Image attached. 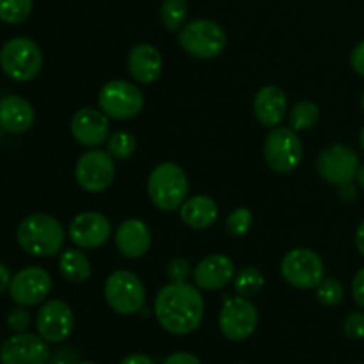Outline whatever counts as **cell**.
Listing matches in <instances>:
<instances>
[{
	"label": "cell",
	"mask_w": 364,
	"mask_h": 364,
	"mask_svg": "<svg viewBox=\"0 0 364 364\" xmlns=\"http://www.w3.org/2000/svg\"><path fill=\"white\" fill-rule=\"evenodd\" d=\"M205 299L196 284L169 283L156 294L155 318L164 331L174 336L191 334L201 326Z\"/></svg>",
	"instance_id": "1"
},
{
	"label": "cell",
	"mask_w": 364,
	"mask_h": 364,
	"mask_svg": "<svg viewBox=\"0 0 364 364\" xmlns=\"http://www.w3.org/2000/svg\"><path fill=\"white\" fill-rule=\"evenodd\" d=\"M16 240L27 255L36 258H50L63 251L66 230L53 215L32 213L18 226Z\"/></svg>",
	"instance_id": "2"
},
{
	"label": "cell",
	"mask_w": 364,
	"mask_h": 364,
	"mask_svg": "<svg viewBox=\"0 0 364 364\" xmlns=\"http://www.w3.org/2000/svg\"><path fill=\"white\" fill-rule=\"evenodd\" d=\"M148 196L162 212L180 210L188 196V178L183 167L174 162H162L148 178Z\"/></svg>",
	"instance_id": "3"
},
{
	"label": "cell",
	"mask_w": 364,
	"mask_h": 364,
	"mask_svg": "<svg viewBox=\"0 0 364 364\" xmlns=\"http://www.w3.org/2000/svg\"><path fill=\"white\" fill-rule=\"evenodd\" d=\"M0 68L14 82L34 80L43 68L41 48L25 36L9 39L0 50Z\"/></svg>",
	"instance_id": "4"
},
{
	"label": "cell",
	"mask_w": 364,
	"mask_h": 364,
	"mask_svg": "<svg viewBox=\"0 0 364 364\" xmlns=\"http://www.w3.org/2000/svg\"><path fill=\"white\" fill-rule=\"evenodd\" d=\"M178 43L191 57L210 60L224 52L228 45V36L217 21L201 18V20L183 25L178 34Z\"/></svg>",
	"instance_id": "5"
},
{
	"label": "cell",
	"mask_w": 364,
	"mask_h": 364,
	"mask_svg": "<svg viewBox=\"0 0 364 364\" xmlns=\"http://www.w3.org/2000/svg\"><path fill=\"white\" fill-rule=\"evenodd\" d=\"M103 297L117 315H135L144 308L146 288L137 274L130 270H116L107 277Z\"/></svg>",
	"instance_id": "6"
},
{
	"label": "cell",
	"mask_w": 364,
	"mask_h": 364,
	"mask_svg": "<svg viewBox=\"0 0 364 364\" xmlns=\"http://www.w3.org/2000/svg\"><path fill=\"white\" fill-rule=\"evenodd\" d=\"M263 156L274 173L288 174L301 166L304 146L294 128L276 127L265 137Z\"/></svg>",
	"instance_id": "7"
},
{
	"label": "cell",
	"mask_w": 364,
	"mask_h": 364,
	"mask_svg": "<svg viewBox=\"0 0 364 364\" xmlns=\"http://www.w3.org/2000/svg\"><path fill=\"white\" fill-rule=\"evenodd\" d=\"M98 107L109 119L127 121L139 116L144 107V95L127 80H109L98 92Z\"/></svg>",
	"instance_id": "8"
},
{
	"label": "cell",
	"mask_w": 364,
	"mask_h": 364,
	"mask_svg": "<svg viewBox=\"0 0 364 364\" xmlns=\"http://www.w3.org/2000/svg\"><path fill=\"white\" fill-rule=\"evenodd\" d=\"M281 276L297 290H311L326 277V267L315 251L297 247L288 251L281 259Z\"/></svg>",
	"instance_id": "9"
},
{
	"label": "cell",
	"mask_w": 364,
	"mask_h": 364,
	"mask_svg": "<svg viewBox=\"0 0 364 364\" xmlns=\"http://www.w3.org/2000/svg\"><path fill=\"white\" fill-rule=\"evenodd\" d=\"M258 327V309L249 299H226L219 313V329L230 341H245Z\"/></svg>",
	"instance_id": "10"
},
{
	"label": "cell",
	"mask_w": 364,
	"mask_h": 364,
	"mask_svg": "<svg viewBox=\"0 0 364 364\" xmlns=\"http://www.w3.org/2000/svg\"><path fill=\"white\" fill-rule=\"evenodd\" d=\"M114 176H116V166L109 151L91 149L75 164V180L78 187L91 194L107 191L112 185Z\"/></svg>",
	"instance_id": "11"
},
{
	"label": "cell",
	"mask_w": 364,
	"mask_h": 364,
	"mask_svg": "<svg viewBox=\"0 0 364 364\" xmlns=\"http://www.w3.org/2000/svg\"><path fill=\"white\" fill-rule=\"evenodd\" d=\"M361 167L358 153L345 144H333L323 149L316 159V171L327 183L341 185L352 183Z\"/></svg>",
	"instance_id": "12"
},
{
	"label": "cell",
	"mask_w": 364,
	"mask_h": 364,
	"mask_svg": "<svg viewBox=\"0 0 364 364\" xmlns=\"http://www.w3.org/2000/svg\"><path fill=\"white\" fill-rule=\"evenodd\" d=\"M9 295L18 306L32 308L46 301L52 291V276L41 267H25L18 270L9 284Z\"/></svg>",
	"instance_id": "13"
},
{
	"label": "cell",
	"mask_w": 364,
	"mask_h": 364,
	"mask_svg": "<svg viewBox=\"0 0 364 364\" xmlns=\"http://www.w3.org/2000/svg\"><path fill=\"white\" fill-rule=\"evenodd\" d=\"M36 329L46 343H64L75 329L73 309L60 299L45 302L36 315Z\"/></svg>",
	"instance_id": "14"
},
{
	"label": "cell",
	"mask_w": 364,
	"mask_h": 364,
	"mask_svg": "<svg viewBox=\"0 0 364 364\" xmlns=\"http://www.w3.org/2000/svg\"><path fill=\"white\" fill-rule=\"evenodd\" d=\"M68 235L77 247L91 251V249L102 247L110 240L112 224L103 213L82 212L73 217Z\"/></svg>",
	"instance_id": "15"
},
{
	"label": "cell",
	"mask_w": 364,
	"mask_h": 364,
	"mask_svg": "<svg viewBox=\"0 0 364 364\" xmlns=\"http://www.w3.org/2000/svg\"><path fill=\"white\" fill-rule=\"evenodd\" d=\"M50 348L39 334L14 333L0 348L2 364H46Z\"/></svg>",
	"instance_id": "16"
},
{
	"label": "cell",
	"mask_w": 364,
	"mask_h": 364,
	"mask_svg": "<svg viewBox=\"0 0 364 364\" xmlns=\"http://www.w3.org/2000/svg\"><path fill=\"white\" fill-rule=\"evenodd\" d=\"M70 130L78 144L85 146V148H98L103 142H107L110 135L109 116H105L98 109L84 107L73 114Z\"/></svg>",
	"instance_id": "17"
},
{
	"label": "cell",
	"mask_w": 364,
	"mask_h": 364,
	"mask_svg": "<svg viewBox=\"0 0 364 364\" xmlns=\"http://www.w3.org/2000/svg\"><path fill=\"white\" fill-rule=\"evenodd\" d=\"M235 263L224 255L205 256L194 269V284L199 290H223L235 279Z\"/></svg>",
	"instance_id": "18"
},
{
	"label": "cell",
	"mask_w": 364,
	"mask_h": 364,
	"mask_svg": "<svg viewBox=\"0 0 364 364\" xmlns=\"http://www.w3.org/2000/svg\"><path fill=\"white\" fill-rule=\"evenodd\" d=\"M116 247L124 258H142L151 247V230L141 219H127L116 228L114 233Z\"/></svg>",
	"instance_id": "19"
},
{
	"label": "cell",
	"mask_w": 364,
	"mask_h": 364,
	"mask_svg": "<svg viewBox=\"0 0 364 364\" xmlns=\"http://www.w3.org/2000/svg\"><path fill=\"white\" fill-rule=\"evenodd\" d=\"M128 71L132 78L139 84H153L160 78L164 68V59L159 48L149 43H139L128 53Z\"/></svg>",
	"instance_id": "20"
},
{
	"label": "cell",
	"mask_w": 364,
	"mask_h": 364,
	"mask_svg": "<svg viewBox=\"0 0 364 364\" xmlns=\"http://www.w3.org/2000/svg\"><path fill=\"white\" fill-rule=\"evenodd\" d=\"M255 116L265 128H276L283 123L288 110L287 95L277 85H263L255 96Z\"/></svg>",
	"instance_id": "21"
},
{
	"label": "cell",
	"mask_w": 364,
	"mask_h": 364,
	"mask_svg": "<svg viewBox=\"0 0 364 364\" xmlns=\"http://www.w3.org/2000/svg\"><path fill=\"white\" fill-rule=\"evenodd\" d=\"M36 121L34 107L18 95H7L0 100V128L7 134L20 135L31 130Z\"/></svg>",
	"instance_id": "22"
},
{
	"label": "cell",
	"mask_w": 364,
	"mask_h": 364,
	"mask_svg": "<svg viewBox=\"0 0 364 364\" xmlns=\"http://www.w3.org/2000/svg\"><path fill=\"white\" fill-rule=\"evenodd\" d=\"M180 217L192 230H208L219 219V206L210 196H192L180 206Z\"/></svg>",
	"instance_id": "23"
},
{
	"label": "cell",
	"mask_w": 364,
	"mask_h": 364,
	"mask_svg": "<svg viewBox=\"0 0 364 364\" xmlns=\"http://www.w3.org/2000/svg\"><path fill=\"white\" fill-rule=\"evenodd\" d=\"M59 272L68 283H85L92 274L91 262L80 249H64L59 256Z\"/></svg>",
	"instance_id": "24"
},
{
	"label": "cell",
	"mask_w": 364,
	"mask_h": 364,
	"mask_svg": "<svg viewBox=\"0 0 364 364\" xmlns=\"http://www.w3.org/2000/svg\"><path fill=\"white\" fill-rule=\"evenodd\" d=\"M265 284V276L262 274V270L256 269V267H244L238 274H235L233 287L237 295L245 299H251L258 294L259 290Z\"/></svg>",
	"instance_id": "25"
},
{
	"label": "cell",
	"mask_w": 364,
	"mask_h": 364,
	"mask_svg": "<svg viewBox=\"0 0 364 364\" xmlns=\"http://www.w3.org/2000/svg\"><path fill=\"white\" fill-rule=\"evenodd\" d=\"M320 119V109L316 103L309 102V100H302V102L295 103L290 110V128L295 132H306L309 128L315 127Z\"/></svg>",
	"instance_id": "26"
},
{
	"label": "cell",
	"mask_w": 364,
	"mask_h": 364,
	"mask_svg": "<svg viewBox=\"0 0 364 364\" xmlns=\"http://www.w3.org/2000/svg\"><path fill=\"white\" fill-rule=\"evenodd\" d=\"M188 7L185 0H164L160 6V18L167 31H181L187 21Z\"/></svg>",
	"instance_id": "27"
},
{
	"label": "cell",
	"mask_w": 364,
	"mask_h": 364,
	"mask_svg": "<svg viewBox=\"0 0 364 364\" xmlns=\"http://www.w3.org/2000/svg\"><path fill=\"white\" fill-rule=\"evenodd\" d=\"M107 151L112 159L116 160H127L137 151V139L130 132H114L107 139Z\"/></svg>",
	"instance_id": "28"
},
{
	"label": "cell",
	"mask_w": 364,
	"mask_h": 364,
	"mask_svg": "<svg viewBox=\"0 0 364 364\" xmlns=\"http://www.w3.org/2000/svg\"><path fill=\"white\" fill-rule=\"evenodd\" d=\"M34 7V0H0V21L18 25L27 20Z\"/></svg>",
	"instance_id": "29"
},
{
	"label": "cell",
	"mask_w": 364,
	"mask_h": 364,
	"mask_svg": "<svg viewBox=\"0 0 364 364\" xmlns=\"http://www.w3.org/2000/svg\"><path fill=\"white\" fill-rule=\"evenodd\" d=\"M316 290V301L326 308H334V306L341 304L345 299L343 284L334 277H323L318 283Z\"/></svg>",
	"instance_id": "30"
},
{
	"label": "cell",
	"mask_w": 364,
	"mask_h": 364,
	"mask_svg": "<svg viewBox=\"0 0 364 364\" xmlns=\"http://www.w3.org/2000/svg\"><path fill=\"white\" fill-rule=\"evenodd\" d=\"M251 224H252V213L251 210L245 208V206H238L235 208L233 212L230 213L226 220V231L228 235L235 238H240L251 230Z\"/></svg>",
	"instance_id": "31"
},
{
	"label": "cell",
	"mask_w": 364,
	"mask_h": 364,
	"mask_svg": "<svg viewBox=\"0 0 364 364\" xmlns=\"http://www.w3.org/2000/svg\"><path fill=\"white\" fill-rule=\"evenodd\" d=\"M31 322V313L25 306H18V308L11 309L9 315H7V326L13 333H27Z\"/></svg>",
	"instance_id": "32"
},
{
	"label": "cell",
	"mask_w": 364,
	"mask_h": 364,
	"mask_svg": "<svg viewBox=\"0 0 364 364\" xmlns=\"http://www.w3.org/2000/svg\"><path fill=\"white\" fill-rule=\"evenodd\" d=\"M192 274V267L188 263V259L181 258V256H176L169 262L167 265V276L173 283H185V281L191 277Z\"/></svg>",
	"instance_id": "33"
},
{
	"label": "cell",
	"mask_w": 364,
	"mask_h": 364,
	"mask_svg": "<svg viewBox=\"0 0 364 364\" xmlns=\"http://www.w3.org/2000/svg\"><path fill=\"white\" fill-rule=\"evenodd\" d=\"M343 331L350 340H363L364 338V311H354L345 318Z\"/></svg>",
	"instance_id": "34"
},
{
	"label": "cell",
	"mask_w": 364,
	"mask_h": 364,
	"mask_svg": "<svg viewBox=\"0 0 364 364\" xmlns=\"http://www.w3.org/2000/svg\"><path fill=\"white\" fill-rule=\"evenodd\" d=\"M77 350L75 348H59L53 354H50V359L46 364H75L77 363Z\"/></svg>",
	"instance_id": "35"
},
{
	"label": "cell",
	"mask_w": 364,
	"mask_h": 364,
	"mask_svg": "<svg viewBox=\"0 0 364 364\" xmlns=\"http://www.w3.org/2000/svg\"><path fill=\"white\" fill-rule=\"evenodd\" d=\"M352 295H354L355 304L364 309V267L355 274L354 281H352Z\"/></svg>",
	"instance_id": "36"
},
{
	"label": "cell",
	"mask_w": 364,
	"mask_h": 364,
	"mask_svg": "<svg viewBox=\"0 0 364 364\" xmlns=\"http://www.w3.org/2000/svg\"><path fill=\"white\" fill-rule=\"evenodd\" d=\"M350 66L358 75L364 77V39L354 46L350 53Z\"/></svg>",
	"instance_id": "37"
},
{
	"label": "cell",
	"mask_w": 364,
	"mask_h": 364,
	"mask_svg": "<svg viewBox=\"0 0 364 364\" xmlns=\"http://www.w3.org/2000/svg\"><path fill=\"white\" fill-rule=\"evenodd\" d=\"M162 364H201V361L191 352H174L169 358L164 359Z\"/></svg>",
	"instance_id": "38"
},
{
	"label": "cell",
	"mask_w": 364,
	"mask_h": 364,
	"mask_svg": "<svg viewBox=\"0 0 364 364\" xmlns=\"http://www.w3.org/2000/svg\"><path fill=\"white\" fill-rule=\"evenodd\" d=\"M338 196H340L341 201H345V203L355 201V198H358V191H355L354 181H352V183H347V185H341V187H338Z\"/></svg>",
	"instance_id": "39"
},
{
	"label": "cell",
	"mask_w": 364,
	"mask_h": 364,
	"mask_svg": "<svg viewBox=\"0 0 364 364\" xmlns=\"http://www.w3.org/2000/svg\"><path fill=\"white\" fill-rule=\"evenodd\" d=\"M121 364H156L155 359L146 354H130L121 361Z\"/></svg>",
	"instance_id": "40"
},
{
	"label": "cell",
	"mask_w": 364,
	"mask_h": 364,
	"mask_svg": "<svg viewBox=\"0 0 364 364\" xmlns=\"http://www.w3.org/2000/svg\"><path fill=\"white\" fill-rule=\"evenodd\" d=\"M11 279H13V276H11L9 269H7L4 263H0V295H2L6 290H9Z\"/></svg>",
	"instance_id": "41"
},
{
	"label": "cell",
	"mask_w": 364,
	"mask_h": 364,
	"mask_svg": "<svg viewBox=\"0 0 364 364\" xmlns=\"http://www.w3.org/2000/svg\"><path fill=\"white\" fill-rule=\"evenodd\" d=\"M355 247L364 256V220L359 224L358 231H355Z\"/></svg>",
	"instance_id": "42"
},
{
	"label": "cell",
	"mask_w": 364,
	"mask_h": 364,
	"mask_svg": "<svg viewBox=\"0 0 364 364\" xmlns=\"http://www.w3.org/2000/svg\"><path fill=\"white\" fill-rule=\"evenodd\" d=\"M355 181H358L359 183V187L363 188L364 191V164L361 167H359V171H358V176H355Z\"/></svg>",
	"instance_id": "43"
},
{
	"label": "cell",
	"mask_w": 364,
	"mask_h": 364,
	"mask_svg": "<svg viewBox=\"0 0 364 364\" xmlns=\"http://www.w3.org/2000/svg\"><path fill=\"white\" fill-rule=\"evenodd\" d=\"M359 144H361V148L364 151V127L361 128V132H359Z\"/></svg>",
	"instance_id": "44"
},
{
	"label": "cell",
	"mask_w": 364,
	"mask_h": 364,
	"mask_svg": "<svg viewBox=\"0 0 364 364\" xmlns=\"http://www.w3.org/2000/svg\"><path fill=\"white\" fill-rule=\"evenodd\" d=\"M361 105H363V110H364V91H363V96H361Z\"/></svg>",
	"instance_id": "45"
},
{
	"label": "cell",
	"mask_w": 364,
	"mask_h": 364,
	"mask_svg": "<svg viewBox=\"0 0 364 364\" xmlns=\"http://www.w3.org/2000/svg\"><path fill=\"white\" fill-rule=\"evenodd\" d=\"M75 364H95V363H91V361H84V363H75Z\"/></svg>",
	"instance_id": "46"
},
{
	"label": "cell",
	"mask_w": 364,
	"mask_h": 364,
	"mask_svg": "<svg viewBox=\"0 0 364 364\" xmlns=\"http://www.w3.org/2000/svg\"><path fill=\"white\" fill-rule=\"evenodd\" d=\"M2 132L4 130H2V128H0V142H2Z\"/></svg>",
	"instance_id": "47"
},
{
	"label": "cell",
	"mask_w": 364,
	"mask_h": 364,
	"mask_svg": "<svg viewBox=\"0 0 364 364\" xmlns=\"http://www.w3.org/2000/svg\"><path fill=\"white\" fill-rule=\"evenodd\" d=\"M237 364H245V363H237Z\"/></svg>",
	"instance_id": "48"
},
{
	"label": "cell",
	"mask_w": 364,
	"mask_h": 364,
	"mask_svg": "<svg viewBox=\"0 0 364 364\" xmlns=\"http://www.w3.org/2000/svg\"><path fill=\"white\" fill-rule=\"evenodd\" d=\"M355 364H359V363H355Z\"/></svg>",
	"instance_id": "49"
},
{
	"label": "cell",
	"mask_w": 364,
	"mask_h": 364,
	"mask_svg": "<svg viewBox=\"0 0 364 364\" xmlns=\"http://www.w3.org/2000/svg\"><path fill=\"white\" fill-rule=\"evenodd\" d=\"M0 50H2V48H0Z\"/></svg>",
	"instance_id": "50"
}]
</instances>
